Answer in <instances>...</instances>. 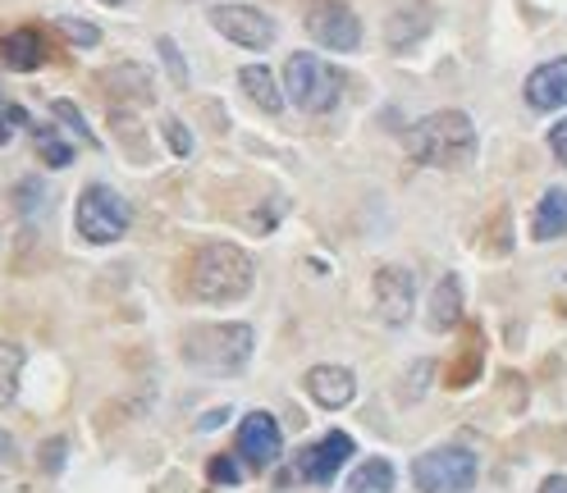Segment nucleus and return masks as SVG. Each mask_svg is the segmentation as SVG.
<instances>
[{"label":"nucleus","mask_w":567,"mask_h":493,"mask_svg":"<svg viewBox=\"0 0 567 493\" xmlns=\"http://www.w3.org/2000/svg\"><path fill=\"white\" fill-rule=\"evenodd\" d=\"M184 289L197 302H239L252 289V256L234 243H206L184 261Z\"/></svg>","instance_id":"f257e3e1"},{"label":"nucleus","mask_w":567,"mask_h":493,"mask_svg":"<svg viewBox=\"0 0 567 493\" xmlns=\"http://www.w3.org/2000/svg\"><path fill=\"white\" fill-rule=\"evenodd\" d=\"M407 155L430 169H462L476 155V124L462 110H440L412 124L407 133Z\"/></svg>","instance_id":"f03ea898"},{"label":"nucleus","mask_w":567,"mask_h":493,"mask_svg":"<svg viewBox=\"0 0 567 493\" xmlns=\"http://www.w3.org/2000/svg\"><path fill=\"white\" fill-rule=\"evenodd\" d=\"M252 356L247 325H201L184 339V361L201 375H239Z\"/></svg>","instance_id":"7ed1b4c3"},{"label":"nucleus","mask_w":567,"mask_h":493,"mask_svg":"<svg viewBox=\"0 0 567 493\" xmlns=\"http://www.w3.org/2000/svg\"><path fill=\"white\" fill-rule=\"evenodd\" d=\"M284 92H289V101L298 110L306 115H325L339 106L344 96V73L325 64L321 56H306V50H298V56H289V64H284Z\"/></svg>","instance_id":"20e7f679"},{"label":"nucleus","mask_w":567,"mask_h":493,"mask_svg":"<svg viewBox=\"0 0 567 493\" xmlns=\"http://www.w3.org/2000/svg\"><path fill=\"white\" fill-rule=\"evenodd\" d=\"M476 471H481L476 453L444 444V448H430L412 461V484H417L421 493H472Z\"/></svg>","instance_id":"39448f33"},{"label":"nucleus","mask_w":567,"mask_h":493,"mask_svg":"<svg viewBox=\"0 0 567 493\" xmlns=\"http://www.w3.org/2000/svg\"><path fill=\"white\" fill-rule=\"evenodd\" d=\"M73 224H79L83 243L106 247V243H119L124 233H128V224H134V211H128V201L115 188L92 184L79 197V220H73Z\"/></svg>","instance_id":"423d86ee"},{"label":"nucleus","mask_w":567,"mask_h":493,"mask_svg":"<svg viewBox=\"0 0 567 493\" xmlns=\"http://www.w3.org/2000/svg\"><path fill=\"white\" fill-rule=\"evenodd\" d=\"M306 33H312L325 50H357L362 46V23L344 5V0H316L306 10Z\"/></svg>","instance_id":"0eeeda50"},{"label":"nucleus","mask_w":567,"mask_h":493,"mask_svg":"<svg viewBox=\"0 0 567 493\" xmlns=\"http://www.w3.org/2000/svg\"><path fill=\"white\" fill-rule=\"evenodd\" d=\"M412 302H417V279H412V270H403V266L375 270V316L384 325H394V329L407 325Z\"/></svg>","instance_id":"6e6552de"},{"label":"nucleus","mask_w":567,"mask_h":493,"mask_svg":"<svg viewBox=\"0 0 567 493\" xmlns=\"http://www.w3.org/2000/svg\"><path fill=\"white\" fill-rule=\"evenodd\" d=\"M284 453V434H279V421L270 416V411H247L243 425H239V457L247 466H256V471H266V466H275Z\"/></svg>","instance_id":"1a4fd4ad"},{"label":"nucleus","mask_w":567,"mask_h":493,"mask_svg":"<svg viewBox=\"0 0 567 493\" xmlns=\"http://www.w3.org/2000/svg\"><path fill=\"white\" fill-rule=\"evenodd\" d=\"M211 23H216L220 37L239 42L247 50H266L275 42V23L262 10H252V5H216L211 10Z\"/></svg>","instance_id":"9d476101"},{"label":"nucleus","mask_w":567,"mask_h":493,"mask_svg":"<svg viewBox=\"0 0 567 493\" xmlns=\"http://www.w3.org/2000/svg\"><path fill=\"white\" fill-rule=\"evenodd\" d=\"M352 434H344V430H334V434H325L321 444H312V448H302L298 453V476L306 480V484H329L334 476H339V466L352 457Z\"/></svg>","instance_id":"9b49d317"},{"label":"nucleus","mask_w":567,"mask_h":493,"mask_svg":"<svg viewBox=\"0 0 567 493\" xmlns=\"http://www.w3.org/2000/svg\"><path fill=\"white\" fill-rule=\"evenodd\" d=\"M526 106L540 110V115L567 106V56L540 64V69L526 78Z\"/></svg>","instance_id":"f8f14e48"},{"label":"nucleus","mask_w":567,"mask_h":493,"mask_svg":"<svg viewBox=\"0 0 567 493\" xmlns=\"http://www.w3.org/2000/svg\"><path fill=\"white\" fill-rule=\"evenodd\" d=\"M306 394H312V402H316V407L339 411V407H348V402H352L357 379H352V371H348V366H316V371H306Z\"/></svg>","instance_id":"ddd939ff"},{"label":"nucleus","mask_w":567,"mask_h":493,"mask_svg":"<svg viewBox=\"0 0 567 493\" xmlns=\"http://www.w3.org/2000/svg\"><path fill=\"white\" fill-rule=\"evenodd\" d=\"M0 60H5V69H14V73H33L42 60H46V37H42V28H14L5 42H0Z\"/></svg>","instance_id":"4468645a"},{"label":"nucleus","mask_w":567,"mask_h":493,"mask_svg":"<svg viewBox=\"0 0 567 493\" xmlns=\"http://www.w3.org/2000/svg\"><path fill=\"white\" fill-rule=\"evenodd\" d=\"M567 233V188H549L540 197L535 215H531V238L535 243H554Z\"/></svg>","instance_id":"2eb2a0df"},{"label":"nucleus","mask_w":567,"mask_h":493,"mask_svg":"<svg viewBox=\"0 0 567 493\" xmlns=\"http://www.w3.org/2000/svg\"><path fill=\"white\" fill-rule=\"evenodd\" d=\"M462 320V283L453 274H444L435 283V297H430V329L435 333H449Z\"/></svg>","instance_id":"dca6fc26"},{"label":"nucleus","mask_w":567,"mask_h":493,"mask_svg":"<svg viewBox=\"0 0 567 493\" xmlns=\"http://www.w3.org/2000/svg\"><path fill=\"white\" fill-rule=\"evenodd\" d=\"M239 83H243V92H247L266 115H279V110H284V96H279V87H275V78H270L266 64H247V69L239 73Z\"/></svg>","instance_id":"f3484780"},{"label":"nucleus","mask_w":567,"mask_h":493,"mask_svg":"<svg viewBox=\"0 0 567 493\" xmlns=\"http://www.w3.org/2000/svg\"><path fill=\"white\" fill-rule=\"evenodd\" d=\"M485 371V348H481V329H467V348L458 352V361L449 366V388H467L476 375Z\"/></svg>","instance_id":"a211bd4d"},{"label":"nucleus","mask_w":567,"mask_h":493,"mask_svg":"<svg viewBox=\"0 0 567 493\" xmlns=\"http://www.w3.org/2000/svg\"><path fill=\"white\" fill-rule=\"evenodd\" d=\"M348 493H394V466L384 457H371L352 471L348 480Z\"/></svg>","instance_id":"6ab92c4d"},{"label":"nucleus","mask_w":567,"mask_h":493,"mask_svg":"<svg viewBox=\"0 0 567 493\" xmlns=\"http://www.w3.org/2000/svg\"><path fill=\"white\" fill-rule=\"evenodd\" d=\"M10 201H14V211H19V215H42V211H46V201H50L46 178H37V174L19 178V184L10 188Z\"/></svg>","instance_id":"aec40b11"},{"label":"nucleus","mask_w":567,"mask_h":493,"mask_svg":"<svg viewBox=\"0 0 567 493\" xmlns=\"http://www.w3.org/2000/svg\"><path fill=\"white\" fill-rule=\"evenodd\" d=\"M19 371H23V348L0 343V407L19 398Z\"/></svg>","instance_id":"412c9836"},{"label":"nucleus","mask_w":567,"mask_h":493,"mask_svg":"<svg viewBox=\"0 0 567 493\" xmlns=\"http://www.w3.org/2000/svg\"><path fill=\"white\" fill-rule=\"evenodd\" d=\"M60 28V37L69 42V46H83V50H92L96 42H101V33H96V23H88V19H60L56 23Z\"/></svg>","instance_id":"4be33fe9"},{"label":"nucleus","mask_w":567,"mask_h":493,"mask_svg":"<svg viewBox=\"0 0 567 493\" xmlns=\"http://www.w3.org/2000/svg\"><path fill=\"white\" fill-rule=\"evenodd\" d=\"M37 155H42V161H46L50 169H65V165L73 161V151H69L56 133H50V128H42V133H37Z\"/></svg>","instance_id":"5701e85b"},{"label":"nucleus","mask_w":567,"mask_h":493,"mask_svg":"<svg viewBox=\"0 0 567 493\" xmlns=\"http://www.w3.org/2000/svg\"><path fill=\"white\" fill-rule=\"evenodd\" d=\"M157 50H161V60H165V69H170V83H174V87H188V64H184V56H178L174 37H161Z\"/></svg>","instance_id":"b1692460"},{"label":"nucleus","mask_w":567,"mask_h":493,"mask_svg":"<svg viewBox=\"0 0 567 493\" xmlns=\"http://www.w3.org/2000/svg\"><path fill=\"white\" fill-rule=\"evenodd\" d=\"M50 115H56V119H60V124L69 128V133H79V138H92V133H88V119H83V110L73 106V101H65V96H60V101H50ZM92 142H96V138H92Z\"/></svg>","instance_id":"393cba45"},{"label":"nucleus","mask_w":567,"mask_h":493,"mask_svg":"<svg viewBox=\"0 0 567 493\" xmlns=\"http://www.w3.org/2000/svg\"><path fill=\"white\" fill-rule=\"evenodd\" d=\"M206 476H211V484H243V471H239V461L229 457V453H220V457H211V466H206Z\"/></svg>","instance_id":"a878e982"},{"label":"nucleus","mask_w":567,"mask_h":493,"mask_svg":"<svg viewBox=\"0 0 567 493\" xmlns=\"http://www.w3.org/2000/svg\"><path fill=\"white\" fill-rule=\"evenodd\" d=\"M19 128H28V110H23V106H10V101H0V146L14 142Z\"/></svg>","instance_id":"bb28decb"},{"label":"nucleus","mask_w":567,"mask_h":493,"mask_svg":"<svg viewBox=\"0 0 567 493\" xmlns=\"http://www.w3.org/2000/svg\"><path fill=\"white\" fill-rule=\"evenodd\" d=\"M165 138H170V151L174 155H193V138H188V128L178 124V119H165Z\"/></svg>","instance_id":"cd10ccee"},{"label":"nucleus","mask_w":567,"mask_h":493,"mask_svg":"<svg viewBox=\"0 0 567 493\" xmlns=\"http://www.w3.org/2000/svg\"><path fill=\"white\" fill-rule=\"evenodd\" d=\"M65 466V438H50L42 444V471H60Z\"/></svg>","instance_id":"c85d7f7f"},{"label":"nucleus","mask_w":567,"mask_h":493,"mask_svg":"<svg viewBox=\"0 0 567 493\" xmlns=\"http://www.w3.org/2000/svg\"><path fill=\"white\" fill-rule=\"evenodd\" d=\"M549 146H554V155H558V161L567 165V119H558V128L549 133Z\"/></svg>","instance_id":"c756f323"},{"label":"nucleus","mask_w":567,"mask_h":493,"mask_svg":"<svg viewBox=\"0 0 567 493\" xmlns=\"http://www.w3.org/2000/svg\"><path fill=\"white\" fill-rule=\"evenodd\" d=\"M229 421V411H206V416L197 421V430H216V425H224Z\"/></svg>","instance_id":"7c9ffc66"},{"label":"nucleus","mask_w":567,"mask_h":493,"mask_svg":"<svg viewBox=\"0 0 567 493\" xmlns=\"http://www.w3.org/2000/svg\"><path fill=\"white\" fill-rule=\"evenodd\" d=\"M540 493H567V476H549L545 484H540Z\"/></svg>","instance_id":"2f4dec72"},{"label":"nucleus","mask_w":567,"mask_h":493,"mask_svg":"<svg viewBox=\"0 0 567 493\" xmlns=\"http://www.w3.org/2000/svg\"><path fill=\"white\" fill-rule=\"evenodd\" d=\"M5 453H10V438H5V434H0V457H5Z\"/></svg>","instance_id":"473e14b6"},{"label":"nucleus","mask_w":567,"mask_h":493,"mask_svg":"<svg viewBox=\"0 0 567 493\" xmlns=\"http://www.w3.org/2000/svg\"><path fill=\"white\" fill-rule=\"evenodd\" d=\"M101 5H124V0H101Z\"/></svg>","instance_id":"72a5a7b5"}]
</instances>
